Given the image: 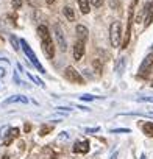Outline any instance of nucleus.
Instances as JSON below:
<instances>
[{"label":"nucleus","mask_w":153,"mask_h":159,"mask_svg":"<svg viewBox=\"0 0 153 159\" xmlns=\"http://www.w3.org/2000/svg\"><path fill=\"white\" fill-rule=\"evenodd\" d=\"M122 39V25L119 20H114L109 27V42L113 47H119Z\"/></svg>","instance_id":"nucleus-1"},{"label":"nucleus","mask_w":153,"mask_h":159,"mask_svg":"<svg viewBox=\"0 0 153 159\" xmlns=\"http://www.w3.org/2000/svg\"><path fill=\"white\" fill-rule=\"evenodd\" d=\"M21 45H22V48H24V53L27 55V58L30 59V62H31V64H33V66H35V67H36V69H38L41 73H45V69L41 66V62L38 61V58H36L35 52L31 50V47L27 44V41H25V39H21Z\"/></svg>","instance_id":"nucleus-2"},{"label":"nucleus","mask_w":153,"mask_h":159,"mask_svg":"<svg viewBox=\"0 0 153 159\" xmlns=\"http://www.w3.org/2000/svg\"><path fill=\"white\" fill-rule=\"evenodd\" d=\"M64 76L69 80V81H72V83H78V84H85V80H83V76L76 72L72 66H67L66 69H64Z\"/></svg>","instance_id":"nucleus-3"},{"label":"nucleus","mask_w":153,"mask_h":159,"mask_svg":"<svg viewBox=\"0 0 153 159\" xmlns=\"http://www.w3.org/2000/svg\"><path fill=\"white\" fill-rule=\"evenodd\" d=\"M53 33H55V39H56V42H58V47H59L63 52H66L67 44H66V38H64V33H63L59 24H55V25H53Z\"/></svg>","instance_id":"nucleus-4"},{"label":"nucleus","mask_w":153,"mask_h":159,"mask_svg":"<svg viewBox=\"0 0 153 159\" xmlns=\"http://www.w3.org/2000/svg\"><path fill=\"white\" fill-rule=\"evenodd\" d=\"M151 66H153V53L147 55L144 58V61L141 62V66H139V75L141 76H147L148 72L151 70Z\"/></svg>","instance_id":"nucleus-5"},{"label":"nucleus","mask_w":153,"mask_h":159,"mask_svg":"<svg viewBox=\"0 0 153 159\" xmlns=\"http://www.w3.org/2000/svg\"><path fill=\"white\" fill-rule=\"evenodd\" d=\"M42 50L45 53V56L49 59H53L55 56V47H53V42H52V38H47V39H42Z\"/></svg>","instance_id":"nucleus-6"},{"label":"nucleus","mask_w":153,"mask_h":159,"mask_svg":"<svg viewBox=\"0 0 153 159\" xmlns=\"http://www.w3.org/2000/svg\"><path fill=\"white\" fill-rule=\"evenodd\" d=\"M83 55H85V41H76L75 42V45H73V58L76 59V61H80L81 58H83Z\"/></svg>","instance_id":"nucleus-7"},{"label":"nucleus","mask_w":153,"mask_h":159,"mask_svg":"<svg viewBox=\"0 0 153 159\" xmlns=\"http://www.w3.org/2000/svg\"><path fill=\"white\" fill-rule=\"evenodd\" d=\"M89 140H81V142H76L73 145V153H81V154H86L89 151Z\"/></svg>","instance_id":"nucleus-8"},{"label":"nucleus","mask_w":153,"mask_h":159,"mask_svg":"<svg viewBox=\"0 0 153 159\" xmlns=\"http://www.w3.org/2000/svg\"><path fill=\"white\" fill-rule=\"evenodd\" d=\"M19 136V128H8V133H7V137H3V145H10L13 142V139H16Z\"/></svg>","instance_id":"nucleus-9"},{"label":"nucleus","mask_w":153,"mask_h":159,"mask_svg":"<svg viewBox=\"0 0 153 159\" xmlns=\"http://www.w3.org/2000/svg\"><path fill=\"white\" fill-rule=\"evenodd\" d=\"M11 103H28V98L24 97V95H13V97H10L3 102V106L11 105Z\"/></svg>","instance_id":"nucleus-10"},{"label":"nucleus","mask_w":153,"mask_h":159,"mask_svg":"<svg viewBox=\"0 0 153 159\" xmlns=\"http://www.w3.org/2000/svg\"><path fill=\"white\" fill-rule=\"evenodd\" d=\"M151 22H153V2H150L145 8V22H144V25L148 27Z\"/></svg>","instance_id":"nucleus-11"},{"label":"nucleus","mask_w":153,"mask_h":159,"mask_svg":"<svg viewBox=\"0 0 153 159\" xmlns=\"http://www.w3.org/2000/svg\"><path fill=\"white\" fill-rule=\"evenodd\" d=\"M88 34H89V31H88V28L85 25H76V36H78L80 41H85L86 42Z\"/></svg>","instance_id":"nucleus-12"},{"label":"nucleus","mask_w":153,"mask_h":159,"mask_svg":"<svg viewBox=\"0 0 153 159\" xmlns=\"http://www.w3.org/2000/svg\"><path fill=\"white\" fill-rule=\"evenodd\" d=\"M142 131H144L145 136L153 137V122H145V123L142 125Z\"/></svg>","instance_id":"nucleus-13"},{"label":"nucleus","mask_w":153,"mask_h":159,"mask_svg":"<svg viewBox=\"0 0 153 159\" xmlns=\"http://www.w3.org/2000/svg\"><path fill=\"white\" fill-rule=\"evenodd\" d=\"M63 13H64V16L67 17L69 22H73V20H75V13H73V10H72L70 7H64V8H63Z\"/></svg>","instance_id":"nucleus-14"},{"label":"nucleus","mask_w":153,"mask_h":159,"mask_svg":"<svg viewBox=\"0 0 153 159\" xmlns=\"http://www.w3.org/2000/svg\"><path fill=\"white\" fill-rule=\"evenodd\" d=\"M78 2V7H80V10H81V13L83 14H88L89 13V0H76Z\"/></svg>","instance_id":"nucleus-15"},{"label":"nucleus","mask_w":153,"mask_h":159,"mask_svg":"<svg viewBox=\"0 0 153 159\" xmlns=\"http://www.w3.org/2000/svg\"><path fill=\"white\" fill-rule=\"evenodd\" d=\"M38 34L41 36V39H47V38H50L49 28H47L45 25H39V27H38Z\"/></svg>","instance_id":"nucleus-16"},{"label":"nucleus","mask_w":153,"mask_h":159,"mask_svg":"<svg viewBox=\"0 0 153 159\" xmlns=\"http://www.w3.org/2000/svg\"><path fill=\"white\" fill-rule=\"evenodd\" d=\"M123 69H125V58H120L119 62H117V66H116V72L119 75H122L123 73Z\"/></svg>","instance_id":"nucleus-17"},{"label":"nucleus","mask_w":153,"mask_h":159,"mask_svg":"<svg viewBox=\"0 0 153 159\" xmlns=\"http://www.w3.org/2000/svg\"><path fill=\"white\" fill-rule=\"evenodd\" d=\"M10 42H11V45L14 47V50H19V44H21V41H17L16 39V36H10Z\"/></svg>","instance_id":"nucleus-18"},{"label":"nucleus","mask_w":153,"mask_h":159,"mask_svg":"<svg viewBox=\"0 0 153 159\" xmlns=\"http://www.w3.org/2000/svg\"><path fill=\"white\" fill-rule=\"evenodd\" d=\"M52 129H53V126H50V125H42V128L39 129V134H41V136H45V134H47L49 131H52Z\"/></svg>","instance_id":"nucleus-19"},{"label":"nucleus","mask_w":153,"mask_h":159,"mask_svg":"<svg viewBox=\"0 0 153 159\" xmlns=\"http://www.w3.org/2000/svg\"><path fill=\"white\" fill-rule=\"evenodd\" d=\"M94 69H95V72L100 75L102 73V66H100V61L99 59H94Z\"/></svg>","instance_id":"nucleus-20"},{"label":"nucleus","mask_w":153,"mask_h":159,"mask_svg":"<svg viewBox=\"0 0 153 159\" xmlns=\"http://www.w3.org/2000/svg\"><path fill=\"white\" fill-rule=\"evenodd\" d=\"M94 98H95V97H94V95H89V94H85V95L81 97V100H83V102H92Z\"/></svg>","instance_id":"nucleus-21"},{"label":"nucleus","mask_w":153,"mask_h":159,"mask_svg":"<svg viewBox=\"0 0 153 159\" xmlns=\"http://www.w3.org/2000/svg\"><path fill=\"white\" fill-rule=\"evenodd\" d=\"M111 133H130L128 128H116V129H111Z\"/></svg>","instance_id":"nucleus-22"},{"label":"nucleus","mask_w":153,"mask_h":159,"mask_svg":"<svg viewBox=\"0 0 153 159\" xmlns=\"http://www.w3.org/2000/svg\"><path fill=\"white\" fill-rule=\"evenodd\" d=\"M11 2H13V5H14V8H21L22 7V0H11Z\"/></svg>","instance_id":"nucleus-23"},{"label":"nucleus","mask_w":153,"mask_h":159,"mask_svg":"<svg viewBox=\"0 0 153 159\" xmlns=\"http://www.w3.org/2000/svg\"><path fill=\"white\" fill-rule=\"evenodd\" d=\"M89 2L95 7V8H99V7H102V0H89Z\"/></svg>","instance_id":"nucleus-24"},{"label":"nucleus","mask_w":153,"mask_h":159,"mask_svg":"<svg viewBox=\"0 0 153 159\" xmlns=\"http://www.w3.org/2000/svg\"><path fill=\"white\" fill-rule=\"evenodd\" d=\"M139 102H151L153 103V97H141Z\"/></svg>","instance_id":"nucleus-25"},{"label":"nucleus","mask_w":153,"mask_h":159,"mask_svg":"<svg viewBox=\"0 0 153 159\" xmlns=\"http://www.w3.org/2000/svg\"><path fill=\"white\" fill-rule=\"evenodd\" d=\"M13 80H14V83H16V84H21V80H19L17 73H14V75H13Z\"/></svg>","instance_id":"nucleus-26"},{"label":"nucleus","mask_w":153,"mask_h":159,"mask_svg":"<svg viewBox=\"0 0 153 159\" xmlns=\"http://www.w3.org/2000/svg\"><path fill=\"white\" fill-rule=\"evenodd\" d=\"M99 129H100V128H88L86 131H88V133H97Z\"/></svg>","instance_id":"nucleus-27"},{"label":"nucleus","mask_w":153,"mask_h":159,"mask_svg":"<svg viewBox=\"0 0 153 159\" xmlns=\"http://www.w3.org/2000/svg\"><path fill=\"white\" fill-rule=\"evenodd\" d=\"M24 129H25V131H30V125H27V123H25V126H24Z\"/></svg>","instance_id":"nucleus-28"},{"label":"nucleus","mask_w":153,"mask_h":159,"mask_svg":"<svg viewBox=\"0 0 153 159\" xmlns=\"http://www.w3.org/2000/svg\"><path fill=\"white\" fill-rule=\"evenodd\" d=\"M109 159H117V153H114V154H113V156H111Z\"/></svg>","instance_id":"nucleus-29"},{"label":"nucleus","mask_w":153,"mask_h":159,"mask_svg":"<svg viewBox=\"0 0 153 159\" xmlns=\"http://www.w3.org/2000/svg\"><path fill=\"white\" fill-rule=\"evenodd\" d=\"M45 2H47V3H49V5H52V3H53V2H55V0H45Z\"/></svg>","instance_id":"nucleus-30"},{"label":"nucleus","mask_w":153,"mask_h":159,"mask_svg":"<svg viewBox=\"0 0 153 159\" xmlns=\"http://www.w3.org/2000/svg\"><path fill=\"white\" fill-rule=\"evenodd\" d=\"M3 159H10V157H8V156H3Z\"/></svg>","instance_id":"nucleus-31"}]
</instances>
